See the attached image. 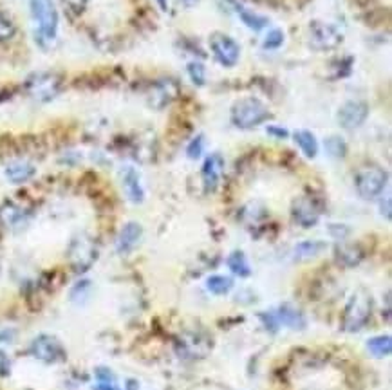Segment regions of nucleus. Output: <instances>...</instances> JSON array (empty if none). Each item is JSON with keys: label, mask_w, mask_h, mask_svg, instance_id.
Listing matches in <instances>:
<instances>
[{"label": "nucleus", "mask_w": 392, "mask_h": 390, "mask_svg": "<svg viewBox=\"0 0 392 390\" xmlns=\"http://www.w3.org/2000/svg\"><path fill=\"white\" fill-rule=\"evenodd\" d=\"M270 117V110L262 101L255 98L239 100L231 108V122L239 129H253L264 123Z\"/></svg>", "instance_id": "obj_1"}, {"label": "nucleus", "mask_w": 392, "mask_h": 390, "mask_svg": "<svg viewBox=\"0 0 392 390\" xmlns=\"http://www.w3.org/2000/svg\"><path fill=\"white\" fill-rule=\"evenodd\" d=\"M370 311H372V300L367 295L365 291H358L353 298L349 300L347 308L344 312V320H342V329L345 333H356L370 318Z\"/></svg>", "instance_id": "obj_2"}, {"label": "nucleus", "mask_w": 392, "mask_h": 390, "mask_svg": "<svg viewBox=\"0 0 392 390\" xmlns=\"http://www.w3.org/2000/svg\"><path fill=\"white\" fill-rule=\"evenodd\" d=\"M29 6L40 38L55 40L58 31V11L55 0H29Z\"/></svg>", "instance_id": "obj_3"}, {"label": "nucleus", "mask_w": 392, "mask_h": 390, "mask_svg": "<svg viewBox=\"0 0 392 390\" xmlns=\"http://www.w3.org/2000/svg\"><path fill=\"white\" fill-rule=\"evenodd\" d=\"M67 255H69V262L74 271L76 273H85L94 264V260L98 257L96 244L89 235L80 233L71 240Z\"/></svg>", "instance_id": "obj_4"}, {"label": "nucleus", "mask_w": 392, "mask_h": 390, "mask_svg": "<svg viewBox=\"0 0 392 390\" xmlns=\"http://www.w3.org/2000/svg\"><path fill=\"white\" fill-rule=\"evenodd\" d=\"M387 172L384 168H379L376 165H367L356 172L354 178V185L363 199H375L384 192L385 185H387Z\"/></svg>", "instance_id": "obj_5"}, {"label": "nucleus", "mask_w": 392, "mask_h": 390, "mask_svg": "<svg viewBox=\"0 0 392 390\" xmlns=\"http://www.w3.org/2000/svg\"><path fill=\"white\" fill-rule=\"evenodd\" d=\"M61 89V78L57 73H35L26 80V92L38 101H51Z\"/></svg>", "instance_id": "obj_6"}, {"label": "nucleus", "mask_w": 392, "mask_h": 390, "mask_svg": "<svg viewBox=\"0 0 392 390\" xmlns=\"http://www.w3.org/2000/svg\"><path fill=\"white\" fill-rule=\"evenodd\" d=\"M29 352L44 363H57L66 358L64 345L51 334H40L29 345Z\"/></svg>", "instance_id": "obj_7"}, {"label": "nucleus", "mask_w": 392, "mask_h": 390, "mask_svg": "<svg viewBox=\"0 0 392 390\" xmlns=\"http://www.w3.org/2000/svg\"><path fill=\"white\" fill-rule=\"evenodd\" d=\"M210 48L214 51L215 58L226 67H233L239 62L240 48L231 36L224 35V33H214L210 36Z\"/></svg>", "instance_id": "obj_8"}, {"label": "nucleus", "mask_w": 392, "mask_h": 390, "mask_svg": "<svg viewBox=\"0 0 392 390\" xmlns=\"http://www.w3.org/2000/svg\"><path fill=\"white\" fill-rule=\"evenodd\" d=\"M310 33L311 43L317 49H335L342 42L340 31L329 26V24H322V22H313L310 27Z\"/></svg>", "instance_id": "obj_9"}, {"label": "nucleus", "mask_w": 392, "mask_h": 390, "mask_svg": "<svg viewBox=\"0 0 392 390\" xmlns=\"http://www.w3.org/2000/svg\"><path fill=\"white\" fill-rule=\"evenodd\" d=\"M320 208L313 197H300L293 204V219L302 228H311L319 222Z\"/></svg>", "instance_id": "obj_10"}, {"label": "nucleus", "mask_w": 392, "mask_h": 390, "mask_svg": "<svg viewBox=\"0 0 392 390\" xmlns=\"http://www.w3.org/2000/svg\"><path fill=\"white\" fill-rule=\"evenodd\" d=\"M369 116V105L363 101H347L338 113V122L344 129H358Z\"/></svg>", "instance_id": "obj_11"}, {"label": "nucleus", "mask_w": 392, "mask_h": 390, "mask_svg": "<svg viewBox=\"0 0 392 390\" xmlns=\"http://www.w3.org/2000/svg\"><path fill=\"white\" fill-rule=\"evenodd\" d=\"M179 94V85L174 80H159L150 87V105L154 108H163L170 103L175 96Z\"/></svg>", "instance_id": "obj_12"}, {"label": "nucleus", "mask_w": 392, "mask_h": 390, "mask_svg": "<svg viewBox=\"0 0 392 390\" xmlns=\"http://www.w3.org/2000/svg\"><path fill=\"white\" fill-rule=\"evenodd\" d=\"M141 235H143V228L138 222H126L122 228V231H119L118 238H116V250H118V253H122V255L131 253L138 246V243H140Z\"/></svg>", "instance_id": "obj_13"}, {"label": "nucleus", "mask_w": 392, "mask_h": 390, "mask_svg": "<svg viewBox=\"0 0 392 390\" xmlns=\"http://www.w3.org/2000/svg\"><path fill=\"white\" fill-rule=\"evenodd\" d=\"M222 170H224V161L219 154L210 156L203 165V182H205V188L208 192H215V188L219 187V181H221Z\"/></svg>", "instance_id": "obj_14"}, {"label": "nucleus", "mask_w": 392, "mask_h": 390, "mask_svg": "<svg viewBox=\"0 0 392 390\" xmlns=\"http://www.w3.org/2000/svg\"><path fill=\"white\" fill-rule=\"evenodd\" d=\"M122 181H123V188H125L126 197H129V199H131L134 204L143 203L145 192H143V187H141L140 173L136 172L134 168H125L123 170Z\"/></svg>", "instance_id": "obj_15"}, {"label": "nucleus", "mask_w": 392, "mask_h": 390, "mask_svg": "<svg viewBox=\"0 0 392 390\" xmlns=\"http://www.w3.org/2000/svg\"><path fill=\"white\" fill-rule=\"evenodd\" d=\"M35 175V166L27 163V161H15L11 165L6 166V178L15 185L29 181Z\"/></svg>", "instance_id": "obj_16"}, {"label": "nucleus", "mask_w": 392, "mask_h": 390, "mask_svg": "<svg viewBox=\"0 0 392 390\" xmlns=\"http://www.w3.org/2000/svg\"><path fill=\"white\" fill-rule=\"evenodd\" d=\"M277 320H279L280 325H288V327H291V329H296V331H300L305 327L304 315H302L296 308L289 305V303H286V305H282V308L279 309V312H277Z\"/></svg>", "instance_id": "obj_17"}, {"label": "nucleus", "mask_w": 392, "mask_h": 390, "mask_svg": "<svg viewBox=\"0 0 392 390\" xmlns=\"http://www.w3.org/2000/svg\"><path fill=\"white\" fill-rule=\"evenodd\" d=\"M231 4L235 6L237 15H239L240 20L245 22V24H246V26L249 27V29H253V31H261L262 27H266L268 24H270V20H268L266 17H261V15L253 13V11H249V9H246L245 6L237 4L235 0H231Z\"/></svg>", "instance_id": "obj_18"}, {"label": "nucleus", "mask_w": 392, "mask_h": 390, "mask_svg": "<svg viewBox=\"0 0 392 390\" xmlns=\"http://www.w3.org/2000/svg\"><path fill=\"white\" fill-rule=\"evenodd\" d=\"M295 141L300 147V150L304 152L305 157H314L319 154V141L311 134L310 130H298L295 132Z\"/></svg>", "instance_id": "obj_19"}, {"label": "nucleus", "mask_w": 392, "mask_h": 390, "mask_svg": "<svg viewBox=\"0 0 392 390\" xmlns=\"http://www.w3.org/2000/svg\"><path fill=\"white\" fill-rule=\"evenodd\" d=\"M367 349H369L370 354L376 356V358H385V356L391 354V351H392L391 336L385 334V336H376V338H370L369 342H367Z\"/></svg>", "instance_id": "obj_20"}, {"label": "nucleus", "mask_w": 392, "mask_h": 390, "mask_svg": "<svg viewBox=\"0 0 392 390\" xmlns=\"http://www.w3.org/2000/svg\"><path fill=\"white\" fill-rule=\"evenodd\" d=\"M228 268L231 269V273L239 275V277L246 278L252 275V268H249L246 255L242 252H233L228 257Z\"/></svg>", "instance_id": "obj_21"}, {"label": "nucleus", "mask_w": 392, "mask_h": 390, "mask_svg": "<svg viewBox=\"0 0 392 390\" xmlns=\"http://www.w3.org/2000/svg\"><path fill=\"white\" fill-rule=\"evenodd\" d=\"M336 255H338V260L344 262L345 266H356L360 260H362L363 253L360 252V247L353 246V244H345V246H340L336 250Z\"/></svg>", "instance_id": "obj_22"}, {"label": "nucleus", "mask_w": 392, "mask_h": 390, "mask_svg": "<svg viewBox=\"0 0 392 390\" xmlns=\"http://www.w3.org/2000/svg\"><path fill=\"white\" fill-rule=\"evenodd\" d=\"M206 287H208L214 295H226L228 291L233 287V280L230 277H222V275H214L206 280Z\"/></svg>", "instance_id": "obj_23"}, {"label": "nucleus", "mask_w": 392, "mask_h": 390, "mask_svg": "<svg viewBox=\"0 0 392 390\" xmlns=\"http://www.w3.org/2000/svg\"><path fill=\"white\" fill-rule=\"evenodd\" d=\"M326 244L319 243V240H307V243H300L296 246L295 255L298 259H311V257H317L320 252H324Z\"/></svg>", "instance_id": "obj_24"}, {"label": "nucleus", "mask_w": 392, "mask_h": 390, "mask_svg": "<svg viewBox=\"0 0 392 390\" xmlns=\"http://www.w3.org/2000/svg\"><path fill=\"white\" fill-rule=\"evenodd\" d=\"M326 150L335 159H342L347 154V145L340 136H331V138L326 139Z\"/></svg>", "instance_id": "obj_25"}, {"label": "nucleus", "mask_w": 392, "mask_h": 390, "mask_svg": "<svg viewBox=\"0 0 392 390\" xmlns=\"http://www.w3.org/2000/svg\"><path fill=\"white\" fill-rule=\"evenodd\" d=\"M0 217H2V221H4L6 224L15 228V226H18L26 219V213L20 208H17V206H6V208L2 210V213H0Z\"/></svg>", "instance_id": "obj_26"}, {"label": "nucleus", "mask_w": 392, "mask_h": 390, "mask_svg": "<svg viewBox=\"0 0 392 390\" xmlns=\"http://www.w3.org/2000/svg\"><path fill=\"white\" fill-rule=\"evenodd\" d=\"M91 295V282L89 280H80L76 286L71 291V300L76 303H83Z\"/></svg>", "instance_id": "obj_27"}, {"label": "nucleus", "mask_w": 392, "mask_h": 390, "mask_svg": "<svg viewBox=\"0 0 392 390\" xmlns=\"http://www.w3.org/2000/svg\"><path fill=\"white\" fill-rule=\"evenodd\" d=\"M17 33V27L4 13H0V42H6V40H11Z\"/></svg>", "instance_id": "obj_28"}, {"label": "nucleus", "mask_w": 392, "mask_h": 390, "mask_svg": "<svg viewBox=\"0 0 392 390\" xmlns=\"http://www.w3.org/2000/svg\"><path fill=\"white\" fill-rule=\"evenodd\" d=\"M188 74H190V80H192L196 85H205L206 82V71L203 67V64H197V62H192L188 64Z\"/></svg>", "instance_id": "obj_29"}, {"label": "nucleus", "mask_w": 392, "mask_h": 390, "mask_svg": "<svg viewBox=\"0 0 392 390\" xmlns=\"http://www.w3.org/2000/svg\"><path fill=\"white\" fill-rule=\"evenodd\" d=\"M284 43V33L280 29H271L264 40V49H279Z\"/></svg>", "instance_id": "obj_30"}, {"label": "nucleus", "mask_w": 392, "mask_h": 390, "mask_svg": "<svg viewBox=\"0 0 392 390\" xmlns=\"http://www.w3.org/2000/svg\"><path fill=\"white\" fill-rule=\"evenodd\" d=\"M203 145H205L203 143V136H197L192 143L188 145V148H187L188 157H190V159H197V157L203 154Z\"/></svg>", "instance_id": "obj_31"}, {"label": "nucleus", "mask_w": 392, "mask_h": 390, "mask_svg": "<svg viewBox=\"0 0 392 390\" xmlns=\"http://www.w3.org/2000/svg\"><path fill=\"white\" fill-rule=\"evenodd\" d=\"M261 318H264L262 320V324L266 325V329H270L271 333H277V329L280 327L279 320H277V315H273V312H264V315H261Z\"/></svg>", "instance_id": "obj_32"}, {"label": "nucleus", "mask_w": 392, "mask_h": 390, "mask_svg": "<svg viewBox=\"0 0 392 390\" xmlns=\"http://www.w3.org/2000/svg\"><path fill=\"white\" fill-rule=\"evenodd\" d=\"M64 2L73 13H83L89 4V0H64Z\"/></svg>", "instance_id": "obj_33"}, {"label": "nucleus", "mask_w": 392, "mask_h": 390, "mask_svg": "<svg viewBox=\"0 0 392 390\" xmlns=\"http://www.w3.org/2000/svg\"><path fill=\"white\" fill-rule=\"evenodd\" d=\"M96 377H98V382H100V383H114V374L110 373L109 368H105V367L98 368Z\"/></svg>", "instance_id": "obj_34"}, {"label": "nucleus", "mask_w": 392, "mask_h": 390, "mask_svg": "<svg viewBox=\"0 0 392 390\" xmlns=\"http://www.w3.org/2000/svg\"><path fill=\"white\" fill-rule=\"evenodd\" d=\"M9 368H11V361H9L8 354L0 351V376H8Z\"/></svg>", "instance_id": "obj_35"}, {"label": "nucleus", "mask_w": 392, "mask_h": 390, "mask_svg": "<svg viewBox=\"0 0 392 390\" xmlns=\"http://www.w3.org/2000/svg\"><path fill=\"white\" fill-rule=\"evenodd\" d=\"M268 132H270L271 136H277V138H286V136H288V130L279 129V127H270Z\"/></svg>", "instance_id": "obj_36"}, {"label": "nucleus", "mask_w": 392, "mask_h": 390, "mask_svg": "<svg viewBox=\"0 0 392 390\" xmlns=\"http://www.w3.org/2000/svg\"><path fill=\"white\" fill-rule=\"evenodd\" d=\"M92 390H119V389L114 385V383H98Z\"/></svg>", "instance_id": "obj_37"}, {"label": "nucleus", "mask_w": 392, "mask_h": 390, "mask_svg": "<svg viewBox=\"0 0 392 390\" xmlns=\"http://www.w3.org/2000/svg\"><path fill=\"white\" fill-rule=\"evenodd\" d=\"M157 6L163 9V11H168V0H156Z\"/></svg>", "instance_id": "obj_38"}, {"label": "nucleus", "mask_w": 392, "mask_h": 390, "mask_svg": "<svg viewBox=\"0 0 392 390\" xmlns=\"http://www.w3.org/2000/svg\"><path fill=\"white\" fill-rule=\"evenodd\" d=\"M11 340V333H0V342H8Z\"/></svg>", "instance_id": "obj_39"}, {"label": "nucleus", "mask_w": 392, "mask_h": 390, "mask_svg": "<svg viewBox=\"0 0 392 390\" xmlns=\"http://www.w3.org/2000/svg\"><path fill=\"white\" fill-rule=\"evenodd\" d=\"M183 2H184V4H187V6H192V4H196L197 0H183Z\"/></svg>", "instance_id": "obj_40"}]
</instances>
